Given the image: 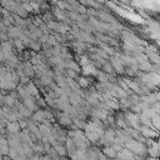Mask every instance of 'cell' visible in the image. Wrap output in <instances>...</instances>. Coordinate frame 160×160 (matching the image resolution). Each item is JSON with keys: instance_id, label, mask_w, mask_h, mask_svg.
<instances>
[{"instance_id": "obj_1", "label": "cell", "mask_w": 160, "mask_h": 160, "mask_svg": "<svg viewBox=\"0 0 160 160\" xmlns=\"http://www.w3.org/2000/svg\"><path fill=\"white\" fill-rule=\"evenodd\" d=\"M125 148L129 149L134 155H138V156H142L148 151L146 145L136 139H129V141L125 144Z\"/></svg>"}, {"instance_id": "obj_2", "label": "cell", "mask_w": 160, "mask_h": 160, "mask_svg": "<svg viewBox=\"0 0 160 160\" xmlns=\"http://www.w3.org/2000/svg\"><path fill=\"white\" fill-rule=\"evenodd\" d=\"M70 136L74 139V141H75V144H76V146L79 148V149H82V150H88V146H89V140H88V138H86V135H85V132L84 131H81V130H75V131H72L71 134H70Z\"/></svg>"}, {"instance_id": "obj_3", "label": "cell", "mask_w": 160, "mask_h": 160, "mask_svg": "<svg viewBox=\"0 0 160 160\" xmlns=\"http://www.w3.org/2000/svg\"><path fill=\"white\" fill-rule=\"evenodd\" d=\"M85 132H98L102 136L105 131L102 129V125L99 121H90L85 125Z\"/></svg>"}, {"instance_id": "obj_4", "label": "cell", "mask_w": 160, "mask_h": 160, "mask_svg": "<svg viewBox=\"0 0 160 160\" xmlns=\"http://www.w3.org/2000/svg\"><path fill=\"white\" fill-rule=\"evenodd\" d=\"M125 119H126V122L130 125V128L136 129V130L140 129V116L138 114H135V112H128L126 116H125Z\"/></svg>"}, {"instance_id": "obj_5", "label": "cell", "mask_w": 160, "mask_h": 160, "mask_svg": "<svg viewBox=\"0 0 160 160\" xmlns=\"http://www.w3.org/2000/svg\"><path fill=\"white\" fill-rule=\"evenodd\" d=\"M139 131H140L141 136L145 139H154L158 136V131L151 126H141L139 129Z\"/></svg>"}, {"instance_id": "obj_6", "label": "cell", "mask_w": 160, "mask_h": 160, "mask_svg": "<svg viewBox=\"0 0 160 160\" xmlns=\"http://www.w3.org/2000/svg\"><path fill=\"white\" fill-rule=\"evenodd\" d=\"M118 159L119 160H135V155L126 148H122L118 152Z\"/></svg>"}, {"instance_id": "obj_7", "label": "cell", "mask_w": 160, "mask_h": 160, "mask_svg": "<svg viewBox=\"0 0 160 160\" xmlns=\"http://www.w3.org/2000/svg\"><path fill=\"white\" fill-rule=\"evenodd\" d=\"M52 149L55 150V152L59 155V156H65L66 154H68V151H66V148H65V145H61L59 141H54L52 144Z\"/></svg>"}, {"instance_id": "obj_8", "label": "cell", "mask_w": 160, "mask_h": 160, "mask_svg": "<svg viewBox=\"0 0 160 160\" xmlns=\"http://www.w3.org/2000/svg\"><path fill=\"white\" fill-rule=\"evenodd\" d=\"M86 151L88 150H82V149H79L78 148L74 152L70 154V160H85Z\"/></svg>"}, {"instance_id": "obj_9", "label": "cell", "mask_w": 160, "mask_h": 160, "mask_svg": "<svg viewBox=\"0 0 160 160\" xmlns=\"http://www.w3.org/2000/svg\"><path fill=\"white\" fill-rule=\"evenodd\" d=\"M9 151H10L9 141L5 138H0V154L1 155H8Z\"/></svg>"}, {"instance_id": "obj_10", "label": "cell", "mask_w": 160, "mask_h": 160, "mask_svg": "<svg viewBox=\"0 0 160 160\" xmlns=\"http://www.w3.org/2000/svg\"><path fill=\"white\" fill-rule=\"evenodd\" d=\"M65 148H66V151H68L69 155H70L71 152H74V151L78 149V146H76V144H75V141H74L72 138H68V139H66V141H65Z\"/></svg>"}, {"instance_id": "obj_11", "label": "cell", "mask_w": 160, "mask_h": 160, "mask_svg": "<svg viewBox=\"0 0 160 160\" xmlns=\"http://www.w3.org/2000/svg\"><path fill=\"white\" fill-rule=\"evenodd\" d=\"M32 120L35 121V122H41V124H44L45 122V120H46V115H45V111H42V110H38L34 115H32Z\"/></svg>"}, {"instance_id": "obj_12", "label": "cell", "mask_w": 160, "mask_h": 160, "mask_svg": "<svg viewBox=\"0 0 160 160\" xmlns=\"http://www.w3.org/2000/svg\"><path fill=\"white\" fill-rule=\"evenodd\" d=\"M6 129H8V131L10 134H16V132H19L21 126H20V122H18V121H10L8 124V126H6Z\"/></svg>"}, {"instance_id": "obj_13", "label": "cell", "mask_w": 160, "mask_h": 160, "mask_svg": "<svg viewBox=\"0 0 160 160\" xmlns=\"http://www.w3.org/2000/svg\"><path fill=\"white\" fill-rule=\"evenodd\" d=\"M71 116L68 114V112H62V114H60L59 115V122L61 124V125H64V126H68V125H70L71 124Z\"/></svg>"}, {"instance_id": "obj_14", "label": "cell", "mask_w": 160, "mask_h": 160, "mask_svg": "<svg viewBox=\"0 0 160 160\" xmlns=\"http://www.w3.org/2000/svg\"><path fill=\"white\" fill-rule=\"evenodd\" d=\"M102 154H104L106 158H109V159H114L115 156H118V152L114 150L112 146H106V148H104Z\"/></svg>"}, {"instance_id": "obj_15", "label": "cell", "mask_w": 160, "mask_h": 160, "mask_svg": "<svg viewBox=\"0 0 160 160\" xmlns=\"http://www.w3.org/2000/svg\"><path fill=\"white\" fill-rule=\"evenodd\" d=\"M24 105L29 109V110H35L36 109V105H35V101L32 100V98L31 96H28V98H25L24 99Z\"/></svg>"}, {"instance_id": "obj_16", "label": "cell", "mask_w": 160, "mask_h": 160, "mask_svg": "<svg viewBox=\"0 0 160 160\" xmlns=\"http://www.w3.org/2000/svg\"><path fill=\"white\" fill-rule=\"evenodd\" d=\"M151 126H152L155 130H160V115H159V114H155V115L151 118Z\"/></svg>"}, {"instance_id": "obj_17", "label": "cell", "mask_w": 160, "mask_h": 160, "mask_svg": "<svg viewBox=\"0 0 160 160\" xmlns=\"http://www.w3.org/2000/svg\"><path fill=\"white\" fill-rule=\"evenodd\" d=\"M19 114H20V116L29 118L31 115V110H29L25 105H21V106H19Z\"/></svg>"}, {"instance_id": "obj_18", "label": "cell", "mask_w": 160, "mask_h": 160, "mask_svg": "<svg viewBox=\"0 0 160 160\" xmlns=\"http://www.w3.org/2000/svg\"><path fill=\"white\" fill-rule=\"evenodd\" d=\"M26 91L29 92V95H34V96L38 95V88H36L32 82H29V84H28V86H26Z\"/></svg>"}, {"instance_id": "obj_19", "label": "cell", "mask_w": 160, "mask_h": 160, "mask_svg": "<svg viewBox=\"0 0 160 160\" xmlns=\"http://www.w3.org/2000/svg\"><path fill=\"white\" fill-rule=\"evenodd\" d=\"M78 84H79V86H88L89 81H88L85 78H79V80H78Z\"/></svg>"}, {"instance_id": "obj_20", "label": "cell", "mask_w": 160, "mask_h": 160, "mask_svg": "<svg viewBox=\"0 0 160 160\" xmlns=\"http://www.w3.org/2000/svg\"><path fill=\"white\" fill-rule=\"evenodd\" d=\"M28 160H41V158H40L38 154H35V155H31V156H29V158H28Z\"/></svg>"}, {"instance_id": "obj_21", "label": "cell", "mask_w": 160, "mask_h": 160, "mask_svg": "<svg viewBox=\"0 0 160 160\" xmlns=\"http://www.w3.org/2000/svg\"><path fill=\"white\" fill-rule=\"evenodd\" d=\"M41 160H52V159H51V156H50L49 154H46V155L41 156Z\"/></svg>"}, {"instance_id": "obj_22", "label": "cell", "mask_w": 160, "mask_h": 160, "mask_svg": "<svg viewBox=\"0 0 160 160\" xmlns=\"http://www.w3.org/2000/svg\"><path fill=\"white\" fill-rule=\"evenodd\" d=\"M145 160H159L158 158H151V156H149L148 159H145Z\"/></svg>"}, {"instance_id": "obj_23", "label": "cell", "mask_w": 160, "mask_h": 160, "mask_svg": "<svg viewBox=\"0 0 160 160\" xmlns=\"http://www.w3.org/2000/svg\"><path fill=\"white\" fill-rule=\"evenodd\" d=\"M1 112H2V111H1V109H0V116H1Z\"/></svg>"}, {"instance_id": "obj_24", "label": "cell", "mask_w": 160, "mask_h": 160, "mask_svg": "<svg viewBox=\"0 0 160 160\" xmlns=\"http://www.w3.org/2000/svg\"><path fill=\"white\" fill-rule=\"evenodd\" d=\"M159 158H160V156H159Z\"/></svg>"}]
</instances>
